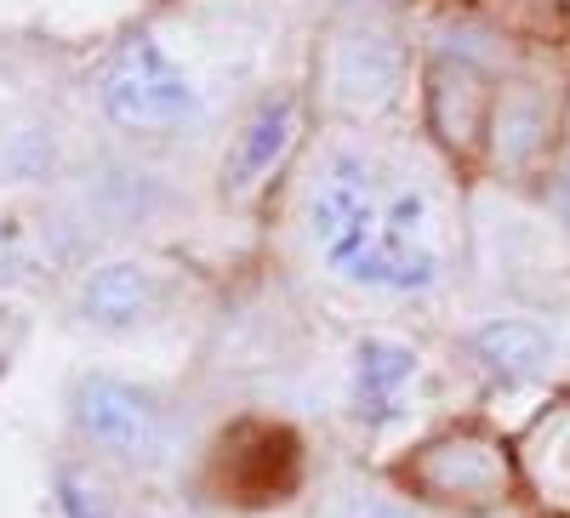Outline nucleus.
I'll return each instance as SVG.
<instances>
[{
	"mask_svg": "<svg viewBox=\"0 0 570 518\" xmlns=\"http://www.w3.org/2000/svg\"><path fill=\"white\" fill-rule=\"evenodd\" d=\"M285 222L325 286L383 308L440 302L468 240L445 160L389 126H320L297 160Z\"/></svg>",
	"mask_w": 570,
	"mask_h": 518,
	"instance_id": "1",
	"label": "nucleus"
},
{
	"mask_svg": "<svg viewBox=\"0 0 570 518\" xmlns=\"http://www.w3.org/2000/svg\"><path fill=\"white\" fill-rule=\"evenodd\" d=\"M63 445L126 485H155L188 461V405L155 376L80 365L63 382Z\"/></svg>",
	"mask_w": 570,
	"mask_h": 518,
	"instance_id": "2",
	"label": "nucleus"
},
{
	"mask_svg": "<svg viewBox=\"0 0 570 518\" xmlns=\"http://www.w3.org/2000/svg\"><path fill=\"white\" fill-rule=\"evenodd\" d=\"M86 103L98 126L126 149L171 155L188 137L212 126V98L206 86L188 74V63L155 29H120L109 34L86 63Z\"/></svg>",
	"mask_w": 570,
	"mask_h": 518,
	"instance_id": "3",
	"label": "nucleus"
},
{
	"mask_svg": "<svg viewBox=\"0 0 570 518\" xmlns=\"http://www.w3.org/2000/svg\"><path fill=\"white\" fill-rule=\"evenodd\" d=\"M416 80L411 29L400 12L376 0H348L325 18L308 63V103L320 126L337 131H383Z\"/></svg>",
	"mask_w": 570,
	"mask_h": 518,
	"instance_id": "4",
	"label": "nucleus"
},
{
	"mask_svg": "<svg viewBox=\"0 0 570 518\" xmlns=\"http://www.w3.org/2000/svg\"><path fill=\"white\" fill-rule=\"evenodd\" d=\"M308 80H268L234 109L217 160H212V200L223 211H252L268 200V188L292 171L314 131Z\"/></svg>",
	"mask_w": 570,
	"mask_h": 518,
	"instance_id": "5",
	"label": "nucleus"
},
{
	"mask_svg": "<svg viewBox=\"0 0 570 518\" xmlns=\"http://www.w3.org/2000/svg\"><path fill=\"white\" fill-rule=\"evenodd\" d=\"M200 496L228 512H279L308 490V445L285 416L246 410L195 450Z\"/></svg>",
	"mask_w": 570,
	"mask_h": 518,
	"instance_id": "6",
	"label": "nucleus"
},
{
	"mask_svg": "<svg viewBox=\"0 0 570 518\" xmlns=\"http://www.w3.org/2000/svg\"><path fill=\"white\" fill-rule=\"evenodd\" d=\"M188 297V268L155 246H115L104 257H86L69 273L63 308L80 331L91 337H142L183 308Z\"/></svg>",
	"mask_w": 570,
	"mask_h": 518,
	"instance_id": "7",
	"label": "nucleus"
},
{
	"mask_svg": "<svg viewBox=\"0 0 570 518\" xmlns=\"http://www.w3.org/2000/svg\"><path fill=\"white\" fill-rule=\"evenodd\" d=\"M69 200L80 228H98L104 240H149V233L171 228L188 211V188L166 171L160 155L149 149H98V155H80L75 182H69Z\"/></svg>",
	"mask_w": 570,
	"mask_h": 518,
	"instance_id": "8",
	"label": "nucleus"
},
{
	"mask_svg": "<svg viewBox=\"0 0 570 518\" xmlns=\"http://www.w3.org/2000/svg\"><path fill=\"white\" fill-rule=\"evenodd\" d=\"M389 485L422 512H497L513 496V450L480 428H445L411 445L405 461L389 467Z\"/></svg>",
	"mask_w": 570,
	"mask_h": 518,
	"instance_id": "9",
	"label": "nucleus"
},
{
	"mask_svg": "<svg viewBox=\"0 0 570 518\" xmlns=\"http://www.w3.org/2000/svg\"><path fill=\"white\" fill-rule=\"evenodd\" d=\"M428 376V359L400 331H360L343 359V410L365 439H383L411 416L416 382Z\"/></svg>",
	"mask_w": 570,
	"mask_h": 518,
	"instance_id": "10",
	"label": "nucleus"
},
{
	"mask_svg": "<svg viewBox=\"0 0 570 518\" xmlns=\"http://www.w3.org/2000/svg\"><path fill=\"white\" fill-rule=\"evenodd\" d=\"M497 74L468 46H434L422 63V131L440 155H485Z\"/></svg>",
	"mask_w": 570,
	"mask_h": 518,
	"instance_id": "11",
	"label": "nucleus"
},
{
	"mask_svg": "<svg viewBox=\"0 0 570 518\" xmlns=\"http://www.w3.org/2000/svg\"><path fill=\"white\" fill-rule=\"evenodd\" d=\"M462 359L485 376V382H502V388H531V382H548L564 359V342L559 331L542 319V313H525V308H497V313H473L456 337Z\"/></svg>",
	"mask_w": 570,
	"mask_h": 518,
	"instance_id": "12",
	"label": "nucleus"
},
{
	"mask_svg": "<svg viewBox=\"0 0 570 518\" xmlns=\"http://www.w3.org/2000/svg\"><path fill=\"white\" fill-rule=\"evenodd\" d=\"M564 126L553 120V103L537 80H497L491 126H485V166L497 177H525L542 160H553Z\"/></svg>",
	"mask_w": 570,
	"mask_h": 518,
	"instance_id": "13",
	"label": "nucleus"
},
{
	"mask_svg": "<svg viewBox=\"0 0 570 518\" xmlns=\"http://www.w3.org/2000/svg\"><path fill=\"white\" fill-rule=\"evenodd\" d=\"M80 149L46 114H18L0 126V195H69Z\"/></svg>",
	"mask_w": 570,
	"mask_h": 518,
	"instance_id": "14",
	"label": "nucleus"
},
{
	"mask_svg": "<svg viewBox=\"0 0 570 518\" xmlns=\"http://www.w3.org/2000/svg\"><path fill=\"white\" fill-rule=\"evenodd\" d=\"M46 501L58 518H131L126 512V479L109 474L104 461L80 456L75 445H63L46 461Z\"/></svg>",
	"mask_w": 570,
	"mask_h": 518,
	"instance_id": "15",
	"label": "nucleus"
},
{
	"mask_svg": "<svg viewBox=\"0 0 570 518\" xmlns=\"http://www.w3.org/2000/svg\"><path fill=\"white\" fill-rule=\"evenodd\" d=\"M314 518H428L405 490L389 479H365V474H331L320 485Z\"/></svg>",
	"mask_w": 570,
	"mask_h": 518,
	"instance_id": "16",
	"label": "nucleus"
},
{
	"mask_svg": "<svg viewBox=\"0 0 570 518\" xmlns=\"http://www.w3.org/2000/svg\"><path fill=\"white\" fill-rule=\"evenodd\" d=\"M525 474H531V485L553 507L570 512V410H553V416H542L531 428V439H525Z\"/></svg>",
	"mask_w": 570,
	"mask_h": 518,
	"instance_id": "17",
	"label": "nucleus"
},
{
	"mask_svg": "<svg viewBox=\"0 0 570 518\" xmlns=\"http://www.w3.org/2000/svg\"><path fill=\"white\" fill-rule=\"evenodd\" d=\"M40 268H46V233H35L12 211H0V291L35 286Z\"/></svg>",
	"mask_w": 570,
	"mask_h": 518,
	"instance_id": "18",
	"label": "nucleus"
},
{
	"mask_svg": "<svg viewBox=\"0 0 570 518\" xmlns=\"http://www.w3.org/2000/svg\"><path fill=\"white\" fill-rule=\"evenodd\" d=\"M548 188H553V211H559V228L570 233V114H564V137L548 160Z\"/></svg>",
	"mask_w": 570,
	"mask_h": 518,
	"instance_id": "19",
	"label": "nucleus"
},
{
	"mask_svg": "<svg viewBox=\"0 0 570 518\" xmlns=\"http://www.w3.org/2000/svg\"><path fill=\"white\" fill-rule=\"evenodd\" d=\"M155 518H195V512H155Z\"/></svg>",
	"mask_w": 570,
	"mask_h": 518,
	"instance_id": "20",
	"label": "nucleus"
}]
</instances>
